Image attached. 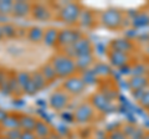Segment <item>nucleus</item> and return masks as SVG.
Returning <instances> with one entry per match:
<instances>
[{
  "mask_svg": "<svg viewBox=\"0 0 149 139\" xmlns=\"http://www.w3.org/2000/svg\"><path fill=\"white\" fill-rule=\"evenodd\" d=\"M82 9L83 5L81 3H76V1L62 3L55 10V17L66 27H74L77 25Z\"/></svg>",
  "mask_w": 149,
  "mask_h": 139,
  "instance_id": "1",
  "label": "nucleus"
},
{
  "mask_svg": "<svg viewBox=\"0 0 149 139\" xmlns=\"http://www.w3.org/2000/svg\"><path fill=\"white\" fill-rule=\"evenodd\" d=\"M49 61L52 65V67L55 68L58 80H66V78L78 73L76 65H74V60L68 57L67 55L62 54L61 51L56 52Z\"/></svg>",
  "mask_w": 149,
  "mask_h": 139,
  "instance_id": "2",
  "label": "nucleus"
},
{
  "mask_svg": "<svg viewBox=\"0 0 149 139\" xmlns=\"http://www.w3.org/2000/svg\"><path fill=\"white\" fill-rule=\"evenodd\" d=\"M125 14L117 8H108L98 14V22L107 30L117 31L124 26Z\"/></svg>",
  "mask_w": 149,
  "mask_h": 139,
  "instance_id": "3",
  "label": "nucleus"
},
{
  "mask_svg": "<svg viewBox=\"0 0 149 139\" xmlns=\"http://www.w3.org/2000/svg\"><path fill=\"white\" fill-rule=\"evenodd\" d=\"M93 50H95V47H93V44H92L91 39H88L87 36L83 35L82 38L80 40H77L73 45L68 46V47L63 49V50H60V51H61L62 54L67 55L68 57L76 58L78 56H83V55L93 54Z\"/></svg>",
  "mask_w": 149,
  "mask_h": 139,
  "instance_id": "4",
  "label": "nucleus"
},
{
  "mask_svg": "<svg viewBox=\"0 0 149 139\" xmlns=\"http://www.w3.org/2000/svg\"><path fill=\"white\" fill-rule=\"evenodd\" d=\"M72 113H73V122L76 124H80V126H86V124L93 122L97 115V112L88 101L81 102L74 108Z\"/></svg>",
  "mask_w": 149,
  "mask_h": 139,
  "instance_id": "5",
  "label": "nucleus"
},
{
  "mask_svg": "<svg viewBox=\"0 0 149 139\" xmlns=\"http://www.w3.org/2000/svg\"><path fill=\"white\" fill-rule=\"evenodd\" d=\"M82 36H83V34L78 27H63V29H60L57 47L56 49L58 51L66 49L68 46L73 45L77 40H80Z\"/></svg>",
  "mask_w": 149,
  "mask_h": 139,
  "instance_id": "6",
  "label": "nucleus"
},
{
  "mask_svg": "<svg viewBox=\"0 0 149 139\" xmlns=\"http://www.w3.org/2000/svg\"><path fill=\"white\" fill-rule=\"evenodd\" d=\"M61 88L72 98V97H78V96L85 93L87 90V86L85 85V82L82 81L81 76L77 73V75L63 80L61 83Z\"/></svg>",
  "mask_w": 149,
  "mask_h": 139,
  "instance_id": "7",
  "label": "nucleus"
},
{
  "mask_svg": "<svg viewBox=\"0 0 149 139\" xmlns=\"http://www.w3.org/2000/svg\"><path fill=\"white\" fill-rule=\"evenodd\" d=\"M88 102L92 104V107L95 108L97 113L101 114H107L113 112L114 109V103L113 101L109 99L104 93H102L101 91H97L95 93H92Z\"/></svg>",
  "mask_w": 149,
  "mask_h": 139,
  "instance_id": "8",
  "label": "nucleus"
},
{
  "mask_svg": "<svg viewBox=\"0 0 149 139\" xmlns=\"http://www.w3.org/2000/svg\"><path fill=\"white\" fill-rule=\"evenodd\" d=\"M31 17L36 21L46 22L55 17V10L47 3H32Z\"/></svg>",
  "mask_w": 149,
  "mask_h": 139,
  "instance_id": "9",
  "label": "nucleus"
},
{
  "mask_svg": "<svg viewBox=\"0 0 149 139\" xmlns=\"http://www.w3.org/2000/svg\"><path fill=\"white\" fill-rule=\"evenodd\" d=\"M70 103H71V97H70L61 87L55 90L49 97L50 107L54 111H56V112H62V111H65L68 107Z\"/></svg>",
  "mask_w": 149,
  "mask_h": 139,
  "instance_id": "10",
  "label": "nucleus"
},
{
  "mask_svg": "<svg viewBox=\"0 0 149 139\" xmlns=\"http://www.w3.org/2000/svg\"><path fill=\"white\" fill-rule=\"evenodd\" d=\"M132 58H133V55L118 52V51H113V50L107 51V60H108L111 66L114 68L120 70L125 66H128V65H132Z\"/></svg>",
  "mask_w": 149,
  "mask_h": 139,
  "instance_id": "11",
  "label": "nucleus"
},
{
  "mask_svg": "<svg viewBox=\"0 0 149 139\" xmlns=\"http://www.w3.org/2000/svg\"><path fill=\"white\" fill-rule=\"evenodd\" d=\"M108 50L133 55L134 50H136V42L132 39H128V38H117V39H113L109 41Z\"/></svg>",
  "mask_w": 149,
  "mask_h": 139,
  "instance_id": "12",
  "label": "nucleus"
},
{
  "mask_svg": "<svg viewBox=\"0 0 149 139\" xmlns=\"http://www.w3.org/2000/svg\"><path fill=\"white\" fill-rule=\"evenodd\" d=\"M98 22V15L92 10V9H88L83 6L82 11L80 14V17H78L77 21V26L78 29H85V30H90L92 27H95V25Z\"/></svg>",
  "mask_w": 149,
  "mask_h": 139,
  "instance_id": "13",
  "label": "nucleus"
},
{
  "mask_svg": "<svg viewBox=\"0 0 149 139\" xmlns=\"http://www.w3.org/2000/svg\"><path fill=\"white\" fill-rule=\"evenodd\" d=\"M31 9H32V3H30V1H22V0L14 1L11 16L16 17V19L29 17V16H31Z\"/></svg>",
  "mask_w": 149,
  "mask_h": 139,
  "instance_id": "14",
  "label": "nucleus"
},
{
  "mask_svg": "<svg viewBox=\"0 0 149 139\" xmlns=\"http://www.w3.org/2000/svg\"><path fill=\"white\" fill-rule=\"evenodd\" d=\"M149 87V75L143 76H130L128 78V88L130 92L147 90Z\"/></svg>",
  "mask_w": 149,
  "mask_h": 139,
  "instance_id": "15",
  "label": "nucleus"
},
{
  "mask_svg": "<svg viewBox=\"0 0 149 139\" xmlns=\"http://www.w3.org/2000/svg\"><path fill=\"white\" fill-rule=\"evenodd\" d=\"M58 31H60V29L54 27V26L46 27L45 32H44V39H42V42L41 44H44L46 47L56 49L57 47V41H58Z\"/></svg>",
  "mask_w": 149,
  "mask_h": 139,
  "instance_id": "16",
  "label": "nucleus"
},
{
  "mask_svg": "<svg viewBox=\"0 0 149 139\" xmlns=\"http://www.w3.org/2000/svg\"><path fill=\"white\" fill-rule=\"evenodd\" d=\"M74 60V65H76V68L78 73L83 72V71H87V70H91L96 63V57H95V54H91V55H83V56H78Z\"/></svg>",
  "mask_w": 149,
  "mask_h": 139,
  "instance_id": "17",
  "label": "nucleus"
},
{
  "mask_svg": "<svg viewBox=\"0 0 149 139\" xmlns=\"http://www.w3.org/2000/svg\"><path fill=\"white\" fill-rule=\"evenodd\" d=\"M130 25L136 29L149 26V10L136 11L134 15L130 17Z\"/></svg>",
  "mask_w": 149,
  "mask_h": 139,
  "instance_id": "18",
  "label": "nucleus"
},
{
  "mask_svg": "<svg viewBox=\"0 0 149 139\" xmlns=\"http://www.w3.org/2000/svg\"><path fill=\"white\" fill-rule=\"evenodd\" d=\"M44 32H45V29L42 26H39V25L30 26L27 27V31H26V39L31 44H41L44 39Z\"/></svg>",
  "mask_w": 149,
  "mask_h": 139,
  "instance_id": "19",
  "label": "nucleus"
},
{
  "mask_svg": "<svg viewBox=\"0 0 149 139\" xmlns=\"http://www.w3.org/2000/svg\"><path fill=\"white\" fill-rule=\"evenodd\" d=\"M0 127L5 131H10V129H20V114L19 113H14V112H9L5 119L1 122Z\"/></svg>",
  "mask_w": 149,
  "mask_h": 139,
  "instance_id": "20",
  "label": "nucleus"
},
{
  "mask_svg": "<svg viewBox=\"0 0 149 139\" xmlns=\"http://www.w3.org/2000/svg\"><path fill=\"white\" fill-rule=\"evenodd\" d=\"M34 133H35V136L37 137V139H42V138L51 137L54 134V131H52L51 126L47 122H46V120L37 119V123L35 126Z\"/></svg>",
  "mask_w": 149,
  "mask_h": 139,
  "instance_id": "21",
  "label": "nucleus"
},
{
  "mask_svg": "<svg viewBox=\"0 0 149 139\" xmlns=\"http://www.w3.org/2000/svg\"><path fill=\"white\" fill-rule=\"evenodd\" d=\"M39 71L41 72V75L45 77V80H46V82H47L49 85H50V83H54V82H56V81L58 80L57 73H56L55 68L52 67V65L50 63V61L49 62H45L42 66L39 68Z\"/></svg>",
  "mask_w": 149,
  "mask_h": 139,
  "instance_id": "22",
  "label": "nucleus"
},
{
  "mask_svg": "<svg viewBox=\"0 0 149 139\" xmlns=\"http://www.w3.org/2000/svg\"><path fill=\"white\" fill-rule=\"evenodd\" d=\"M37 118L31 114H20V129L22 132H34Z\"/></svg>",
  "mask_w": 149,
  "mask_h": 139,
  "instance_id": "23",
  "label": "nucleus"
},
{
  "mask_svg": "<svg viewBox=\"0 0 149 139\" xmlns=\"http://www.w3.org/2000/svg\"><path fill=\"white\" fill-rule=\"evenodd\" d=\"M78 75L81 76L82 81L85 82V85L87 87H90V86H97V85H100V83H101V80L97 77V75L93 72L92 68L91 70H87V71L80 72Z\"/></svg>",
  "mask_w": 149,
  "mask_h": 139,
  "instance_id": "24",
  "label": "nucleus"
},
{
  "mask_svg": "<svg viewBox=\"0 0 149 139\" xmlns=\"http://www.w3.org/2000/svg\"><path fill=\"white\" fill-rule=\"evenodd\" d=\"M93 72L97 75V77L102 80V78H107L109 75H111V66L107 63H103V62H96L95 66L92 67Z\"/></svg>",
  "mask_w": 149,
  "mask_h": 139,
  "instance_id": "25",
  "label": "nucleus"
},
{
  "mask_svg": "<svg viewBox=\"0 0 149 139\" xmlns=\"http://www.w3.org/2000/svg\"><path fill=\"white\" fill-rule=\"evenodd\" d=\"M31 80H32V82H34L36 90L39 91V92H41L42 90H45L46 87L49 86V83L46 82L45 77L41 75V72L39 71V70H36V71H32V72H31Z\"/></svg>",
  "mask_w": 149,
  "mask_h": 139,
  "instance_id": "26",
  "label": "nucleus"
},
{
  "mask_svg": "<svg viewBox=\"0 0 149 139\" xmlns=\"http://www.w3.org/2000/svg\"><path fill=\"white\" fill-rule=\"evenodd\" d=\"M1 29H3L4 39L17 38V29L19 27L15 24H13V22H5V24H1Z\"/></svg>",
  "mask_w": 149,
  "mask_h": 139,
  "instance_id": "27",
  "label": "nucleus"
},
{
  "mask_svg": "<svg viewBox=\"0 0 149 139\" xmlns=\"http://www.w3.org/2000/svg\"><path fill=\"white\" fill-rule=\"evenodd\" d=\"M9 91H10V96H14V97L22 96V91L16 81L15 72H10V77H9Z\"/></svg>",
  "mask_w": 149,
  "mask_h": 139,
  "instance_id": "28",
  "label": "nucleus"
},
{
  "mask_svg": "<svg viewBox=\"0 0 149 139\" xmlns=\"http://www.w3.org/2000/svg\"><path fill=\"white\" fill-rule=\"evenodd\" d=\"M15 77H16V81L19 83V86H20L21 91H24V88L27 86V83L31 81V72L21 70V71L15 72ZM22 95H24V93H22Z\"/></svg>",
  "mask_w": 149,
  "mask_h": 139,
  "instance_id": "29",
  "label": "nucleus"
},
{
  "mask_svg": "<svg viewBox=\"0 0 149 139\" xmlns=\"http://www.w3.org/2000/svg\"><path fill=\"white\" fill-rule=\"evenodd\" d=\"M13 5H14V1H11V0H0V15L3 16L11 15Z\"/></svg>",
  "mask_w": 149,
  "mask_h": 139,
  "instance_id": "30",
  "label": "nucleus"
},
{
  "mask_svg": "<svg viewBox=\"0 0 149 139\" xmlns=\"http://www.w3.org/2000/svg\"><path fill=\"white\" fill-rule=\"evenodd\" d=\"M107 139H128V138L124 136V133L120 129H113V131L108 132Z\"/></svg>",
  "mask_w": 149,
  "mask_h": 139,
  "instance_id": "31",
  "label": "nucleus"
},
{
  "mask_svg": "<svg viewBox=\"0 0 149 139\" xmlns=\"http://www.w3.org/2000/svg\"><path fill=\"white\" fill-rule=\"evenodd\" d=\"M138 103L141 104V107L144 108V109H148L149 108V87L144 91V93L142 95L141 99L138 101Z\"/></svg>",
  "mask_w": 149,
  "mask_h": 139,
  "instance_id": "32",
  "label": "nucleus"
},
{
  "mask_svg": "<svg viewBox=\"0 0 149 139\" xmlns=\"http://www.w3.org/2000/svg\"><path fill=\"white\" fill-rule=\"evenodd\" d=\"M5 137H8L9 139H20L21 136V129H10V131H5L3 133Z\"/></svg>",
  "mask_w": 149,
  "mask_h": 139,
  "instance_id": "33",
  "label": "nucleus"
},
{
  "mask_svg": "<svg viewBox=\"0 0 149 139\" xmlns=\"http://www.w3.org/2000/svg\"><path fill=\"white\" fill-rule=\"evenodd\" d=\"M9 76H10V71H8L4 67H0V88L8 82Z\"/></svg>",
  "mask_w": 149,
  "mask_h": 139,
  "instance_id": "34",
  "label": "nucleus"
},
{
  "mask_svg": "<svg viewBox=\"0 0 149 139\" xmlns=\"http://www.w3.org/2000/svg\"><path fill=\"white\" fill-rule=\"evenodd\" d=\"M120 131L124 133V136H125V137L129 138V137L134 133V131H136V127H134V124H132V123H125L124 126L120 128Z\"/></svg>",
  "mask_w": 149,
  "mask_h": 139,
  "instance_id": "35",
  "label": "nucleus"
},
{
  "mask_svg": "<svg viewBox=\"0 0 149 139\" xmlns=\"http://www.w3.org/2000/svg\"><path fill=\"white\" fill-rule=\"evenodd\" d=\"M20 139H37V137L35 136L34 132H22L21 131Z\"/></svg>",
  "mask_w": 149,
  "mask_h": 139,
  "instance_id": "36",
  "label": "nucleus"
},
{
  "mask_svg": "<svg viewBox=\"0 0 149 139\" xmlns=\"http://www.w3.org/2000/svg\"><path fill=\"white\" fill-rule=\"evenodd\" d=\"M8 111H5V109H3V108H0V124H1V122L4 119H5V117L8 115Z\"/></svg>",
  "mask_w": 149,
  "mask_h": 139,
  "instance_id": "37",
  "label": "nucleus"
},
{
  "mask_svg": "<svg viewBox=\"0 0 149 139\" xmlns=\"http://www.w3.org/2000/svg\"><path fill=\"white\" fill-rule=\"evenodd\" d=\"M144 52H146V55L149 57V44H148V45H146V47H144Z\"/></svg>",
  "mask_w": 149,
  "mask_h": 139,
  "instance_id": "38",
  "label": "nucleus"
},
{
  "mask_svg": "<svg viewBox=\"0 0 149 139\" xmlns=\"http://www.w3.org/2000/svg\"><path fill=\"white\" fill-rule=\"evenodd\" d=\"M4 39V36H3V29H1V24H0V41H1Z\"/></svg>",
  "mask_w": 149,
  "mask_h": 139,
  "instance_id": "39",
  "label": "nucleus"
},
{
  "mask_svg": "<svg viewBox=\"0 0 149 139\" xmlns=\"http://www.w3.org/2000/svg\"><path fill=\"white\" fill-rule=\"evenodd\" d=\"M144 139H149V132L146 133V136H144Z\"/></svg>",
  "mask_w": 149,
  "mask_h": 139,
  "instance_id": "40",
  "label": "nucleus"
},
{
  "mask_svg": "<svg viewBox=\"0 0 149 139\" xmlns=\"http://www.w3.org/2000/svg\"><path fill=\"white\" fill-rule=\"evenodd\" d=\"M42 139H56V137L54 138V134H52V136H51V137H47V138H42Z\"/></svg>",
  "mask_w": 149,
  "mask_h": 139,
  "instance_id": "41",
  "label": "nucleus"
},
{
  "mask_svg": "<svg viewBox=\"0 0 149 139\" xmlns=\"http://www.w3.org/2000/svg\"><path fill=\"white\" fill-rule=\"evenodd\" d=\"M0 139H9V138H8V137H5L4 134H1V136H0Z\"/></svg>",
  "mask_w": 149,
  "mask_h": 139,
  "instance_id": "42",
  "label": "nucleus"
},
{
  "mask_svg": "<svg viewBox=\"0 0 149 139\" xmlns=\"http://www.w3.org/2000/svg\"><path fill=\"white\" fill-rule=\"evenodd\" d=\"M96 139H107V137L106 138H96Z\"/></svg>",
  "mask_w": 149,
  "mask_h": 139,
  "instance_id": "43",
  "label": "nucleus"
},
{
  "mask_svg": "<svg viewBox=\"0 0 149 139\" xmlns=\"http://www.w3.org/2000/svg\"><path fill=\"white\" fill-rule=\"evenodd\" d=\"M147 112H148V114H149V108H148V109H147Z\"/></svg>",
  "mask_w": 149,
  "mask_h": 139,
  "instance_id": "44",
  "label": "nucleus"
},
{
  "mask_svg": "<svg viewBox=\"0 0 149 139\" xmlns=\"http://www.w3.org/2000/svg\"><path fill=\"white\" fill-rule=\"evenodd\" d=\"M148 44H149V42H148Z\"/></svg>",
  "mask_w": 149,
  "mask_h": 139,
  "instance_id": "45",
  "label": "nucleus"
}]
</instances>
